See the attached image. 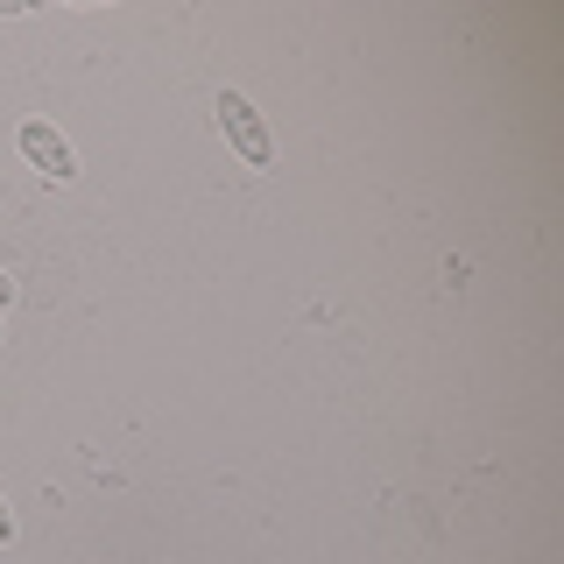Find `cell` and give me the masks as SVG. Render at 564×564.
Listing matches in <instances>:
<instances>
[{"label":"cell","instance_id":"obj_2","mask_svg":"<svg viewBox=\"0 0 564 564\" xmlns=\"http://www.w3.org/2000/svg\"><path fill=\"white\" fill-rule=\"evenodd\" d=\"M22 155L43 176H57V184H64V176H78V155H70V141L50 128V120H29V128H22Z\"/></svg>","mask_w":564,"mask_h":564},{"label":"cell","instance_id":"obj_4","mask_svg":"<svg viewBox=\"0 0 564 564\" xmlns=\"http://www.w3.org/2000/svg\"><path fill=\"white\" fill-rule=\"evenodd\" d=\"M8 296H14V282H8V275H0V304H8Z\"/></svg>","mask_w":564,"mask_h":564},{"label":"cell","instance_id":"obj_3","mask_svg":"<svg viewBox=\"0 0 564 564\" xmlns=\"http://www.w3.org/2000/svg\"><path fill=\"white\" fill-rule=\"evenodd\" d=\"M14 536V516H8V501H0V543H8Z\"/></svg>","mask_w":564,"mask_h":564},{"label":"cell","instance_id":"obj_1","mask_svg":"<svg viewBox=\"0 0 564 564\" xmlns=\"http://www.w3.org/2000/svg\"><path fill=\"white\" fill-rule=\"evenodd\" d=\"M219 128H226V141L240 149V163H247V170H269V163H275V141H269L261 113H254V106H247L240 93H219Z\"/></svg>","mask_w":564,"mask_h":564}]
</instances>
